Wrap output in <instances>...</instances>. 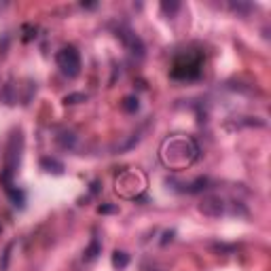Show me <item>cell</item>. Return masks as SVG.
I'll list each match as a JSON object with an SVG mask.
<instances>
[{
    "label": "cell",
    "instance_id": "7c38bea8",
    "mask_svg": "<svg viewBox=\"0 0 271 271\" xmlns=\"http://www.w3.org/2000/svg\"><path fill=\"white\" fill-rule=\"evenodd\" d=\"M121 106L125 113H136V110L140 108V102H138V97L136 96H125L123 97V102H121Z\"/></svg>",
    "mask_w": 271,
    "mask_h": 271
},
{
    "label": "cell",
    "instance_id": "e0dca14e",
    "mask_svg": "<svg viewBox=\"0 0 271 271\" xmlns=\"http://www.w3.org/2000/svg\"><path fill=\"white\" fill-rule=\"evenodd\" d=\"M97 212H100V214H115L116 206H113V203H102V206L97 208Z\"/></svg>",
    "mask_w": 271,
    "mask_h": 271
},
{
    "label": "cell",
    "instance_id": "30bf717a",
    "mask_svg": "<svg viewBox=\"0 0 271 271\" xmlns=\"http://www.w3.org/2000/svg\"><path fill=\"white\" fill-rule=\"evenodd\" d=\"M140 138H142V136H140V134H129L127 138L123 140V142H119V144H115V146H113V151H116V153H123V151H129V149H134V146L140 142Z\"/></svg>",
    "mask_w": 271,
    "mask_h": 271
},
{
    "label": "cell",
    "instance_id": "7a4b0ae2",
    "mask_svg": "<svg viewBox=\"0 0 271 271\" xmlns=\"http://www.w3.org/2000/svg\"><path fill=\"white\" fill-rule=\"evenodd\" d=\"M203 68V55L195 49H187L180 51L172 61V78L174 81H195L201 75Z\"/></svg>",
    "mask_w": 271,
    "mask_h": 271
},
{
    "label": "cell",
    "instance_id": "2e32d148",
    "mask_svg": "<svg viewBox=\"0 0 271 271\" xmlns=\"http://www.w3.org/2000/svg\"><path fill=\"white\" fill-rule=\"evenodd\" d=\"M85 100H87V96H85V94H70V96L64 97L66 104H78V102H85Z\"/></svg>",
    "mask_w": 271,
    "mask_h": 271
},
{
    "label": "cell",
    "instance_id": "8fae6325",
    "mask_svg": "<svg viewBox=\"0 0 271 271\" xmlns=\"http://www.w3.org/2000/svg\"><path fill=\"white\" fill-rule=\"evenodd\" d=\"M113 265L116 269H125L129 265V254H127V252H123V250H115L113 252Z\"/></svg>",
    "mask_w": 271,
    "mask_h": 271
},
{
    "label": "cell",
    "instance_id": "5bb4252c",
    "mask_svg": "<svg viewBox=\"0 0 271 271\" xmlns=\"http://www.w3.org/2000/svg\"><path fill=\"white\" fill-rule=\"evenodd\" d=\"M7 195L11 197V201H13V206H17V208H23V193H21L19 189L11 187V189H7Z\"/></svg>",
    "mask_w": 271,
    "mask_h": 271
},
{
    "label": "cell",
    "instance_id": "d6986e66",
    "mask_svg": "<svg viewBox=\"0 0 271 271\" xmlns=\"http://www.w3.org/2000/svg\"><path fill=\"white\" fill-rule=\"evenodd\" d=\"M81 7H83V9H94V7H96V2H83Z\"/></svg>",
    "mask_w": 271,
    "mask_h": 271
},
{
    "label": "cell",
    "instance_id": "8992f818",
    "mask_svg": "<svg viewBox=\"0 0 271 271\" xmlns=\"http://www.w3.org/2000/svg\"><path fill=\"white\" fill-rule=\"evenodd\" d=\"M116 36H119V39L123 40V45H125L134 55H140V58L144 55V42H142V39H140L136 32H132L129 28H119V30H116Z\"/></svg>",
    "mask_w": 271,
    "mask_h": 271
},
{
    "label": "cell",
    "instance_id": "9a60e30c",
    "mask_svg": "<svg viewBox=\"0 0 271 271\" xmlns=\"http://www.w3.org/2000/svg\"><path fill=\"white\" fill-rule=\"evenodd\" d=\"M11 250H13V244H9L7 248H4V252H2V258H0V269H2V271H7V269H9V258H11Z\"/></svg>",
    "mask_w": 271,
    "mask_h": 271
},
{
    "label": "cell",
    "instance_id": "ba28073f",
    "mask_svg": "<svg viewBox=\"0 0 271 271\" xmlns=\"http://www.w3.org/2000/svg\"><path fill=\"white\" fill-rule=\"evenodd\" d=\"M58 144L61 146V149H66V151H75L77 149V134L75 132H59L58 134Z\"/></svg>",
    "mask_w": 271,
    "mask_h": 271
},
{
    "label": "cell",
    "instance_id": "6da1fadb",
    "mask_svg": "<svg viewBox=\"0 0 271 271\" xmlns=\"http://www.w3.org/2000/svg\"><path fill=\"white\" fill-rule=\"evenodd\" d=\"M201 155L199 144L191 136H170L161 142L159 149V161L168 170L180 172L191 168Z\"/></svg>",
    "mask_w": 271,
    "mask_h": 271
},
{
    "label": "cell",
    "instance_id": "9c48e42d",
    "mask_svg": "<svg viewBox=\"0 0 271 271\" xmlns=\"http://www.w3.org/2000/svg\"><path fill=\"white\" fill-rule=\"evenodd\" d=\"M40 165L45 172H49V174H58V176L64 174V163L58 161V159H53V157H42Z\"/></svg>",
    "mask_w": 271,
    "mask_h": 271
},
{
    "label": "cell",
    "instance_id": "5b68a950",
    "mask_svg": "<svg viewBox=\"0 0 271 271\" xmlns=\"http://www.w3.org/2000/svg\"><path fill=\"white\" fill-rule=\"evenodd\" d=\"M197 208H199V212L203 216H210V218H220V216H225V214H229V203L220 195H206Z\"/></svg>",
    "mask_w": 271,
    "mask_h": 271
},
{
    "label": "cell",
    "instance_id": "3957f363",
    "mask_svg": "<svg viewBox=\"0 0 271 271\" xmlns=\"http://www.w3.org/2000/svg\"><path fill=\"white\" fill-rule=\"evenodd\" d=\"M115 191L123 199H140L146 191V176L140 170H125L116 176Z\"/></svg>",
    "mask_w": 271,
    "mask_h": 271
},
{
    "label": "cell",
    "instance_id": "277c9868",
    "mask_svg": "<svg viewBox=\"0 0 271 271\" xmlns=\"http://www.w3.org/2000/svg\"><path fill=\"white\" fill-rule=\"evenodd\" d=\"M55 61H58L59 70L64 72L66 77H70V78H75L78 72H81V55H78V51L75 47L59 49L58 55H55Z\"/></svg>",
    "mask_w": 271,
    "mask_h": 271
},
{
    "label": "cell",
    "instance_id": "4fadbf2b",
    "mask_svg": "<svg viewBox=\"0 0 271 271\" xmlns=\"http://www.w3.org/2000/svg\"><path fill=\"white\" fill-rule=\"evenodd\" d=\"M100 252H102V246L97 239H94V242L87 246V250H85V261H94V258H97Z\"/></svg>",
    "mask_w": 271,
    "mask_h": 271
},
{
    "label": "cell",
    "instance_id": "ac0fdd59",
    "mask_svg": "<svg viewBox=\"0 0 271 271\" xmlns=\"http://www.w3.org/2000/svg\"><path fill=\"white\" fill-rule=\"evenodd\" d=\"M178 7H180L178 2H163V4H161V9L165 11V13H174V11H176Z\"/></svg>",
    "mask_w": 271,
    "mask_h": 271
},
{
    "label": "cell",
    "instance_id": "52a82bcc",
    "mask_svg": "<svg viewBox=\"0 0 271 271\" xmlns=\"http://www.w3.org/2000/svg\"><path fill=\"white\" fill-rule=\"evenodd\" d=\"M208 187H210V180L208 178H203V176H199V178H195L193 182H187V184H182V193H201V191H206Z\"/></svg>",
    "mask_w": 271,
    "mask_h": 271
}]
</instances>
